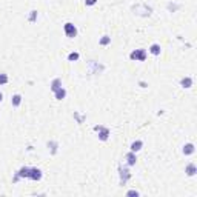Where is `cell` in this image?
<instances>
[{
    "label": "cell",
    "mask_w": 197,
    "mask_h": 197,
    "mask_svg": "<svg viewBox=\"0 0 197 197\" xmlns=\"http://www.w3.org/2000/svg\"><path fill=\"white\" fill-rule=\"evenodd\" d=\"M74 117L77 119V122H79V123H83V117H82V116H79L77 113H74Z\"/></svg>",
    "instance_id": "cb8c5ba5"
},
{
    "label": "cell",
    "mask_w": 197,
    "mask_h": 197,
    "mask_svg": "<svg viewBox=\"0 0 197 197\" xmlns=\"http://www.w3.org/2000/svg\"><path fill=\"white\" fill-rule=\"evenodd\" d=\"M63 29H65L66 37H69V39H74V37L77 36V28H75V25H72V23H69V22L65 23Z\"/></svg>",
    "instance_id": "277c9868"
},
{
    "label": "cell",
    "mask_w": 197,
    "mask_h": 197,
    "mask_svg": "<svg viewBox=\"0 0 197 197\" xmlns=\"http://www.w3.org/2000/svg\"><path fill=\"white\" fill-rule=\"evenodd\" d=\"M119 174H120V185H125L129 180V177H131L129 169L125 168V166H119Z\"/></svg>",
    "instance_id": "5b68a950"
},
{
    "label": "cell",
    "mask_w": 197,
    "mask_h": 197,
    "mask_svg": "<svg viewBox=\"0 0 197 197\" xmlns=\"http://www.w3.org/2000/svg\"><path fill=\"white\" fill-rule=\"evenodd\" d=\"M29 169L31 168H28V166H22L16 174L19 176V179H29Z\"/></svg>",
    "instance_id": "ba28073f"
},
{
    "label": "cell",
    "mask_w": 197,
    "mask_h": 197,
    "mask_svg": "<svg viewBox=\"0 0 197 197\" xmlns=\"http://www.w3.org/2000/svg\"><path fill=\"white\" fill-rule=\"evenodd\" d=\"M36 19H37V11H31V14H29V22H36Z\"/></svg>",
    "instance_id": "7402d4cb"
},
{
    "label": "cell",
    "mask_w": 197,
    "mask_h": 197,
    "mask_svg": "<svg viewBox=\"0 0 197 197\" xmlns=\"http://www.w3.org/2000/svg\"><path fill=\"white\" fill-rule=\"evenodd\" d=\"M54 94H56L57 100H63V98L66 97V89L65 88H59L57 91H54Z\"/></svg>",
    "instance_id": "5bb4252c"
},
{
    "label": "cell",
    "mask_w": 197,
    "mask_h": 197,
    "mask_svg": "<svg viewBox=\"0 0 197 197\" xmlns=\"http://www.w3.org/2000/svg\"><path fill=\"white\" fill-rule=\"evenodd\" d=\"M98 43H100L102 46H106V45L111 43V37H110V36H103L100 40H98Z\"/></svg>",
    "instance_id": "ac0fdd59"
},
{
    "label": "cell",
    "mask_w": 197,
    "mask_h": 197,
    "mask_svg": "<svg viewBox=\"0 0 197 197\" xmlns=\"http://www.w3.org/2000/svg\"><path fill=\"white\" fill-rule=\"evenodd\" d=\"M20 103H22V95L20 94H14L11 97V105L17 108V106H20Z\"/></svg>",
    "instance_id": "30bf717a"
},
{
    "label": "cell",
    "mask_w": 197,
    "mask_h": 197,
    "mask_svg": "<svg viewBox=\"0 0 197 197\" xmlns=\"http://www.w3.org/2000/svg\"><path fill=\"white\" fill-rule=\"evenodd\" d=\"M180 85H182V88H191L192 86V79L191 77H183L180 80Z\"/></svg>",
    "instance_id": "2e32d148"
},
{
    "label": "cell",
    "mask_w": 197,
    "mask_h": 197,
    "mask_svg": "<svg viewBox=\"0 0 197 197\" xmlns=\"http://www.w3.org/2000/svg\"><path fill=\"white\" fill-rule=\"evenodd\" d=\"M29 179L34 180V182H39L42 179V171L39 168H31L29 169Z\"/></svg>",
    "instance_id": "8992f818"
},
{
    "label": "cell",
    "mask_w": 197,
    "mask_h": 197,
    "mask_svg": "<svg viewBox=\"0 0 197 197\" xmlns=\"http://www.w3.org/2000/svg\"><path fill=\"white\" fill-rule=\"evenodd\" d=\"M79 57H80V56H79V52H71V54L68 56V60H69V62H77V60H79Z\"/></svg>",
    "instance_id": "ffe728a7"
},
{
    "label": "cell",
    "mask_w": 197,
    "mask_h": 197,
    "mask_svg": "<svg viewBox=\"0 0 197 197\" xmlns=\"http://www.w3.org/2000/svg\"><path fill=\"white\" fill-rule=\"evenodd\" d=\"M128 195H139V192L133 189V191H128Z\"/></svg>",
    "instance_id": "d4e9b609"
},
{
    "label": "cell",
    "mask_w": 197,
    "mask_h": 197,
    "mask_svg": "<svg viewBox=\"0 0 197 197\" xmlns=\"http://www.w3.org/2000/svg\"><path fill=\"white\" fill-rule=\"evenodd\" d=\"M129 59L131 60H139V62H145V59H146V51L145 49H134L131 54H129Z\"/></svg>",
    "instance_id": "3957f363"
},
{
    "label": "cell",
    "mask_w": 197,
    "mask_h": 197,
    "mask_svg": "<svg viewBox=\"0 0 197 197\" xmlns=\"http://www.w3.org/2000/svg\"><path fill=\"white\" fill-rule=\"evenodd\" d=\"M133 11H134V14H139V16L146 17V16H151L153 8L148 6V5H134L133 6Z\"/></svg>",
    "instance_id": "6da1fadb"
},
{
    "label": "cell",
    "mask_w": 197,
    "mask_h": 197,
    "mask_svg": "<svg viewBox=\"0 0 197 197\" xmlns=\"http://www.w3.org/2000/svg\"><path fill=\"white\" fill-rule=\"evenodd\" d=\"M142 146H143V142H142V140H136V142H133V143H131V146H129V148H131V151H133V153H137V151H140V149H142Z\"/></svg>",
    "instance_id": "8fae6325"
},
{
    "label": "cell",
    "mask_w": 197,
    "mask_h": 197,
    "mask_svg": "<svg viewBox=\"0 0 197 197\" xmlns=\"http://www.w3.org/2000/svg\"><path fill=\"white\" fill-rule=\"evenodd\" d=\"M57 146H59V143H57V142H48V148H51V154H56Z\"/></svg>",
    "instance_id": "d6986e66"
},
{
    "label": "cell",
    "mask_w": 197,
    "mask_h": 197,
    "mask_svg": "<svg viewBox=\"0 0 197 197\" xmlns=\"http://www.w3.org/2000/svg\"><path fill=\"white\" fill-rule=\"evenodd\" d=\"M149 52H151L153 56H160V52H162V48H160V45H157V43L151 45V46H149Z\"/></svg>",
    "instance_id": "9a60e30c"
},
{
    "label": "cell",
    "mask_w": 197,
    "mask_h": 197,
    "mask_svg": "<svg viewBox=\"0 0 197 197\" xmlns=\"http://www.w3.org/2000/svg\"><path fill=\"white\" fill-rule=\"evenodd\" d=\"M2 100H3V94H2V92H0V102H2Z\"/></svg>",
    "instance_id": "484cf974"
},
{
    "label": "cell",
    "mask_w": 197,
    "mask_h": 197,
    "mask_svg": "<svg viewBox=\"0 0 197 197\" xmlns=\"http://www.w3.org/2000/svg\"><path fill=\"white\" fill-rule=\"evenodd\" d=\"M8 83V75L6 74H0V85H6Z\"/></svg>",
    "instance_id": "44dd1931"
},
{
    "label": "cell",
    "mask_w": 197,
    "mask_h": 197,
    "mask_svg": "<svg viewBox=\"0 0 197 197\" xmlns=\"http://www.w3.org/2000/svg\"><path fill=\"white\" fill-rule=\"evenodd\" d=\"M185 172H186V176H189V177L195 176V172H197V168H195V165H194V163H189V165L186 166Z\"/></svg>",
    "instance_id": "4fadbf2b"
},
{
    "label": "cell",
    "mask_w": 197,
    "mask_h": 197,
    "mask_svg": "<svg viewBox=\"0 0 197 197\" xmlns=\"http://www.w3.org/2000/svg\"><path fill=\"white\" fill-rule=\"evenodd\" d=\"M97 3V0H85V5L86 6H92V5H95Z\"/></svg>",
    "instance_id": "603a6c76"
},
{
    "label": "cell",
    "mask_w": 197,
    "mask_h": 197,
    "mask_svg": "<svg viewBox=\"0 0 197 197\" xmlns=\"http://www.w3.org/2000/svg\"><path fill=\"white\" fill-rule=\"evenodd\" d=\"M125 159H126V162H128V165L129 166H133V165H136V162H137V157H136V153H133V151H129L126 156H125Z\"/></svg>",
    "instance_id": "9c48e42d"
},
{
    "label": "cell",
    "mask_w": 197,
    "mask_h": 197,
    "mask_svg": "<svg viewBox=\"0 0 197 197\" xmlns=\"http://www.w3.org/2000/svg\"><path fill=\"white\" fill-rule=\"evenodd\" d=\"M94 131L98 133V139L103 140V142L110 139V129L105 128V126H102V125H95V126H94Z\"/></svg>",
    "instance_id": "7a4b0ae2"
},
{
    "label": "cell",
    "mask_w": 197,
    "mask_h": 197,
    "mask_svg": "<svg viewBox=\"0 0 197 197\" xmlns=\"http://www.w3.org/2000/svg\"><path fill=\"white\" fill-rule=\"evenodd\" d=\"M59 88H62V80H60V79H54V80L51 82V91L54 92V91H57Z\"/></svg>",
    "instance_id": "e0dca14e"
},
{
    "label": "cell",
    "mask_w": 197,
    "mask_h": 197,
    "mask_svg": "<svg viewBox=\"0 0 197 197\" xmlns=\"http://www.w3.org/2000/svg\"><path fill=\"white\" fill-rule=\"evenodd\" d=\"M89 66L92 68V69H91V72H92V74H98V72H102V71L105 69V66H103V65H98V63H97V62H94V60H91V62H89Z\"/></svg>",
    "instance_id": "52a82bcc"
},
{
    "label": "cell",
    "mask_w": 197,
    "mask_h": 197,
    "mask_svg": "<svg viewBox=\"0 0 197 197\" xmlns=\"http://www.w3.org/2000/svg\"><path fill=\"white\" fill-rule=\"evenodd\" d=\"M194 151H195V148H194L192 143H186L183 146V154L185 156H191V154H194Z\"/></svg>",
    "instance_id": "7c38bea8"
}]
</instances>
